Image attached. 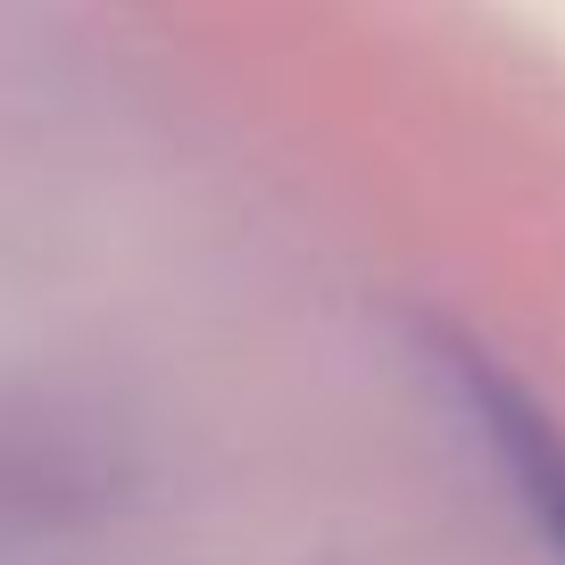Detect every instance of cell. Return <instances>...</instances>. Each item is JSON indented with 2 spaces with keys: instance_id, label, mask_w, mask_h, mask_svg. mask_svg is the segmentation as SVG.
Instances as JSON below:
<instances>
[{
  "instance_id": "6da1fadb",
  "label": "cell",
  "mask_w": 565,
  "mask_h": 565,
  "mask_svg": "<svg viewBox=\"0 0 565 565\" xmlns=\"http://www.w3.org/2000/svg\"><path fill=\"white\" fill-rule=\"evenodd\" d=\"M466 399H475L482 441H491L499 466L515 475V499L532 508V524L565 548V424L491 366H466Z\"/></svg>"
}]
</instances>
